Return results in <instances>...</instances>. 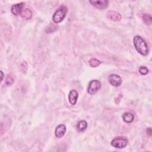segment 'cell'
Segmentation results:
<instances>
[{"instance_id": "3957f363", "label": "cell", "mask_w": 152, "mask_h": 152, "mask_svg": "<svg viewBox=\"0 0 152 152\" xmlns=\"http://www.w3.org/2000/svg\"><path fill=\"white\" fill-rule=\"evenodd\" d=\"M128 143L127 138L122 137H116L111 141V145L116 148H122L125 147Z\"/></svg>"}, {"instance_id": "9c48e42d", "label": "cell", "mask_w": 152, "mask_h": 152, "mask_svg": "<svg viewBox=\"0 0 152 152\" xmlns=\"http://www.w3.org/2000/svg\"><path fill=\"white\" fill-rule=\"evenodd\" d=\"M78 97V93L75 90H72L70 91L68 94V100L72 105H75L77 103V99Z\"/></svg>"}, {"instance_id": "2e32d148", "label": "cell", "mask_w": 152, "mask_h": 152, "mask_svg": "<svg viewBox=\"0 0 152 152\" xmlns=\"http://www.w3.org/2000/svg\"><path fill=\"white\" fill-rule=\"evenodd\" d=\"M139 72L141 75H146L148 72V69L145 66H141L139 68Z\"/></svg>"}, {"instance_id": "ac0fdd59", "label": "cell", "mask_w": 152, "mask_h": 152, "mask_svg": "<svg viewBox=\"0 0 152 152\" xmlns=\"http://www.w3.org/2000/svg\"><path fill=\"white\" fill-rule=\"evenodd\" d=\"M21 69L23 72H26V71L27 69V64L25 61L23 62L22 64H21Z\"/></svg>"}, {"instance_id": "9a60e30c", "label": "cell", "mask_w": 152, "mask_h": 152, "mask_svg": "<svg viewBox=\"0 0 152 152\" xmlns=\"http://www.w3.org/2000/svg\"><path fill=\"white\" fill-rule=\"evenodd\" d=\"M101 62L96 58H92L89 61V65L91 67H97L100 64Z\"/></svg>"}, {"instance_id": "8992f818", "label": "cell", "mask_w": 152, "mask_h": 152, "mask_svg": "<svg viewBox=\"0 0 152 152\" xmlns=\"http://www.w3.org/2000/svg\"><path fill=\"white\" fill-rule=\"evenodd\" d=\"M94 7L99 9L106 8L108 7L109 1L107 0H91L89 1Z\"/></svg>"}, {"instance_id": "4fadbf2b", "label": "cell", "mask_w": 152, "mask_h": 152, "mask_svg": "<svg viewBox=\"0 0 152 152\" xmlns=\"http://www.w3.org/2000/svg\"><path fill=\"white\" fill-rule=\"evenodd\" d=\"M87 127V123L85 121H79L77 125V129L79 131H84L86 129Z\"/></svg>"}, {"instance_id": "5bb4252c", "label": "cell", "mask_w": 152, "mask_h": 152, "mask_svg": "<svg viewBox=\"0 0 152 152\" xmlns=\"http://www.w3.org/2000/svg\"><path fill=\"white\" fill-rule=\"evenodd\" d=\"M142 18L143 21L145 24L150 25L152 22L151 16L148 14H143L142 15Z\"/></svg>"}, {"instance_id": "30bf717a", "label": "cell", "mask_w": 152, "mask_h": 152, "mask_svg": "<svg viewBox=\"0 0 152 152\" xmlns=\"http://www.w3.org/2000/svg\"><path fill=\"white\" fill-rule=\"evenodd\" d=\"M24 4L23 2L13 5L11 7V9L12 13L15 15H17L21 14V11H23V8L24 7Z\"/></svg>"}, {"instance_id": "8fae6325", "label": "cell", "mask_w": 152, "mask_h": 152, "mask_svg": "<svg viewBox=\"0 0 152 152\" xmlns=\"http://www.w3.org/2000/svg\"><path fill=\"white\" fill-rule=\"evenodd\" d=\"M32 12L29 8H24L21 11L20 15L23 20H28L32 17Z\"/></svg>"}, {"instance_id": "d6986e66", "label": "cell", "mask_w": 152, "mask_h": 152, "mask_svg": "<svg viewBox=\"0 0 152 152\" xmlns=\"http://www.w3.org/2000/svg\"><path fill=\"white\" fill-rule=\"evenodd\" d=\"M147 134L148 135H151V128H148L147 129Z\"/></svg>"}, {"instance_id": "e0dca14e", "label": "cell", "mask_w": 152, "mask_h": 152, "mask_svg": "<svg viewBox=\"0 0 152 152\" xmlns=\"http://www.w3.org/2000/svg\"><path fill=\"white\" fill-rule=\"evenodd\" d=\"M14 81V80L13 78V77L11 75H8L6 78V80H5V83L8 86H10L11 85Z\"/></svg>"}, {"instance_id": "ffe728a7", "label": "cell", "mask_w": 152, "mask_h": 152, "mask_svg": "<svg viewBox=\"0 0 152 152\" xmlns=\"http://www.w3.org/2000/svg\"><path fill=\"white\" fill-rule=\"evenodd\" d=\"M1 81H2L3 80V76H4V74L2 72V71H1Z\"/></svg>"}, {"instance_id": "277c9868", "label": "cell", "mask_w": 152, "mask_h": 152, "mask_svg": "<svg viewBox=\"0 0 152 152\" xmlns=\"http://www.w3.org/2000/svg\"><path fill=\"white\" fill-rule=\"evenodd\" d=\"M101 87V83L99 81L96 80H91L87 87V92L90 94H95Z\"/></svg>"}, {"instance_id": "7a4b0ae2", "label": "cell", "mask_w": 152, "mask_h": 152, "mask_svg": "<svg viewBox=\"0 0 152 152\" xmlns=\"http://www.w3.org/2000/svg\"><path fill=\"white\" fill-rule=\"evenodd\" d=\"M68 10L66 6L61 5L55 12L52 17V20L55 23L61 22L65 17Z\"/></svg>"}, {"instance_id": "52a82bcc", "label": "cell", "mask_w": 152, "mask_h": 152, "mask_svg": "<svg viewBox=\"0 0 152 152\" xmlns=\"http://www.w3.org/2000/svg\"><path fill=\"white\" fill-rule=\"evenodd\" d=\"M106 16L109 19L114 21H120L122 18L121 15L119 12L113 10H110L107 11V12L106 13Z\"/></svg>"}, {"instance_id": "6da1fadb", "label": "cell", "mask_w": 152, "mask_h": 152, "mask_svg": "<svg viewBox=\"0 0 152 152\" xmlns=\"http://www.w3.org/2000/svg\"><path fill=\"white\" fill-rule=\"evenodd\" d=\"M133 42L136 50L142 55L145 56L148 53V47L145 41L140 36H135L133 39Z\"/></svg>"}, {"instance_id": "ba28073f", "label": "cell", "mask_w": 152, "mask_h": 152, "mask_svg": "<svg viewBox=\"0 0 152 152\" xmlns=\"http://www.w3.org/2000/svg\"><path fill=\"white\" fill-rule=\"evenodd\" d=\"M66 126L65 125L63 124H60L55 129V134L56 138H62L65 134L66 132Z\"/></svg>"}, {"instance_id": "7c38bea8", "label": "cell", "mask_w": 152, "mask_h": 152, "mask_svg": "<svg viewBox=\"0 0 152 152\" xmlns=\"http://www.w3.org/2000/svg\"><path fill=\"white\" fill-rule=\"evenodd\" d=\"M122 119L126 123H131L134 119V116L131 113L125 112L122 115Z\"/></svg>"}, {"instance_id": "5b68a950", "label": "cell", "mask_w": 152, "mask_h": 152, "mask_svg": "<svg viewBox=\"0 0 152 152\" xmlns=\"http://www.w3.org/2000/svg\"><path fill=\"white\" fill-rule=\"evenodd\" d=\"M109 81L110 84L115 87H119L122 83L121 77L115 74H112L109 75Z\"/></svg>"}]
</instances>
